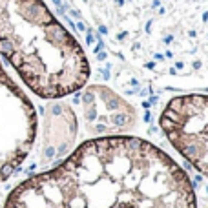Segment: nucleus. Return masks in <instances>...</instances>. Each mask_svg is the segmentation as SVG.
Instances as JSON below:
<instances>
[{"instance_id":"f257e3e1","label":"nucleus","mask_w":208,"mask_h":208,"mask_svg":"<svg viewBox=\"0 0 208 208\" xmlns=\"http://www.w3.org/2000/svg\"><path fill=\"white\" fill-rule=\"evenodd\" d=\"M181 170L144 139H89L55 168L20 182L4 208H133Z\"/></svg>"},{"instance_id":"f03ea898","label":"nucleus","mask_w":208,"mask_h":208,"mask_svg":"<svg viewBox=\"0 0 208 208\" xmlns=\"http://www.w3.org/2000/svg\"><path fill=\"white\" fill-rule=\"evenodd\" d=\"M0 55L42 99L71 95L89 79L82 46L42 0H0Z\"/></svg>"},{"instance_id":"7ed1b4c3","label":"nucleus","mask_w":208,"mask_h":208,"mask_svg":"<svg viewBox=\"0 0 208 208\" xmlns=\"http://www.w3.org/2000/svg\"><path fill=\"white\" fill-rule=\"evenodd\" d=\"M35 135V106L0 62V181L9 179L24 163Z\"/></svg>"},{"instance_id":"20e7f679","label":"nucleus","mask_w":208,"mask_h":208,"mask_svg":"<svg viewBox=\"0 0 208 208\" xmlns=\"http://www.w3.org/2000/svg\"><path fill=\"white\" fill-rule=\"evenodd\" d=\"M161 128L172 146L208 179V95H181L168 101Z\"/></svg>"},{"instance_id":"39448f33","label":"nucleus","mask_w":208,"mask_h":208,"mask_svg":"<svg viewBox=\"0 0 208 208\" xmlns=\"http://www.w3.org/2000/svg\"><path fill=\"white\" fill-rule=\"evenodd\" d=\"M133 208H197L190 177L181 170L172 181L137 203Z\"/></svg>"}]
</instances>
